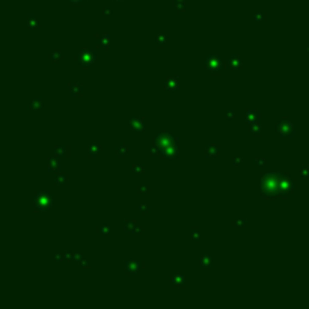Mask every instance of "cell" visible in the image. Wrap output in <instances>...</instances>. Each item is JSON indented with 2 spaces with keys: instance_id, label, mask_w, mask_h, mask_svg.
<instances>
[{
  "instance_id": "obj_1",
  "label": "cell",
  "mask_w": 309,
  "mask_h": 309,
  "mask_svg": "<svg viewBox=\"0 0 309 309\" xmlns=\"http://www.w3.org/2000/svg\"><path fill=\"white\" fill-rule=\"evenodd\" d=\"M284 174H267L262 177V192L265 196H276L279 195L280 184L284 181Z\"/></svg>"
},
{
  "instance_id": "obj_2",
  "label": "cell",
  "mask_w": 309,
  "mask_h": 309,
  "mask_svg": "<svg viewBox=\"0 0 309 309\" xmlns=\"http://www.w3.org/2000/svg\"><path fill=\"white\" fill-rule=\"evenodd\" d=\"M93 60H95V50L93 48H85L83 52L78 53V57H77V62L82 67H89L93 63Z\"/></svg>"
},
{
  "instance_id": "obj_3",
  "label": "cell",
  "mask_w": 309,
  "mask_h": 309,
  "mask_svg": "<svg viewBox=\"0 0 309 309\" xmlns=\"http://www.w3.org/2000/svg\"><path fill=\"white\" fill-rule=\"evenodd\" d=\"M53 200H52V196L47 195V193H38L35 196V207L38 210H45L48 207H52Z\"/></svg>"
},
{
  "instance_id": "obj_4",
  "label": "cell",
  "mask_w": 309,
  "mask_h": 309,
  "mask_svg": "<svg viewBox=\"0 0 309 309\" xmlns=\"http://www.w3.org/2000/svg\"><path fill=\"white\" fill-rule=\"evenodd\" d=\"M205 65H207V70L210 73H219L223 68V63H222L219 56H208L205 60Z\"/></svg>"
},
{
  "instance_id": "obj_5",
  "label": "cell",
  "mask_w": 309,
  "mask_h": 309,
  "mask_svg": "<svg viewBox=\"0 0 309 309\" xmlns=\"http://www.w3.org/2000/svg\"><path fill=\"white\" fill-rule=\"evenodd\" d=\"M277 131H279V134L282 136V137H290L294 134V130H292V124L288 122V121H279L277 122Z\"/></svg>"
},
{
  "instance_id": "obj_6",
  "label": "cell",
  "mask_w": 309,
  "mask_h": 309,
  "mask_svg": "<svg viewBox=\"0 0 309 309\" xmlns=\"http://www.w3.org/2000/svg\"><path fill=\"white\" fill-rule=\"evenodd\" d=\"M139 269H140V265H139V262L134 261V259H130V261H127V264H125V272H127L128 274H136V273L139 272Z\"/></svg>"
},
{
  "instance_id": "obj_7",
  "label": "cell",
  "mask_w": 309,
  "mask_h": 309,
  "mask_svg": "<svg viewBox=\"0 0 309 309\" xmlns=\"http://www.w3.org/2000/svg\"><path fill=\"white\" fill-rule=\"evenodd\" d=\"M226 62H228V67H229V68H232V70H238V68L241 67V57H240V56H237V55L229 56Z\"/></svg>"
},
{
  "instance_id": "obj_8",
  "label": "cell",
  "mask_w": 309,
  "mask_h": 309,
  "mask_svg": "<svg viewBox=\"0 0 309 309\" xmlns=\"http://www.w3.org/2000/svg\"><path fill=\"white\" fill-rule=\"evenodd\" d=\"M259 112L258 110H247V113H246V119H247V122L252 125V124H256L258 121H259Z\"/></svg>"
},
{
  "instance_id": "obj_9",
  "label": "cell",
  "mask_w": 309,
  "mask_h": 309,
  "mask_svg": "<svg viewBox=\"0 0 309 309\" xmlns=\"http://www.w3.org/2000/svg\"><path fill=\"white\" fill-rule=\"evenodd\" d=\"M60 167H62V164H60V158H50L48 160V166H47V169L48 170H52V172H57V170H60Z\"/></svg>"
},
{
  "instance_id": "obj_10",
  "label": "cell",
  "mask_w": 309,
  "mask_h": 309,
  "mask_svg": "<svg viewBox=\"0 0 309 309\" xmlns=\"http://www.w3.org/2000/svg\"><path fill=\"white\" fill-rule=\"evenodd\" d=\"M178 85H180V83H178V78H177V77H170V78H167V80H166L164 88H166L167 91L172 92V91H175V89L178 88Z\"/></svg>"
},
{
  "instance_id": "obj_11",
  "label": "cell",
  "mask_w": 309,
  "mask_h": 309,
  "mask_svg": "<svg viewBox=\"0 0 309 309\" xmlns=\"http://www.w3.org/2000/svg\"><path fill=\"white\" fill-rule=\"evenodd\" d=\"M130 127L134 131H142L143 130V122L139 118H133V119H130Z\"/></svg>"
},
{
  "instance_id": "obj_12",
  "label": "cell",
  "mask_w": 309,
  "mask_h": 309,
  "mask_svg": "<svg viewBox=\"0 0 309 309\" xmlns=\"http://www.w3.org/2000/svg\"><path fill=\"white\" fill-rule=\"evenodd\" d=\"M55 155L57 158H62V157H65L67 155V152H68V146L67 145H57L55 146Z\"/></svg>"
},
{
  "instance_id": "obj_13",
  "label": "cell",
  "mask_w": 309,
  "mask_h": 309,
  "mask_svg": "<svg viewBox=\"0 0 309 309\" xmlns=\"http://www.w3.org/2000/svg\"><path fill=\"white\" fill-rule=\"evenodd\" d=\"M68 91H70L71 95H82V92H83V86L78 85V83H71L70 88H68Z\"/></svg>"
},
{
  "instance_id": "obj_14",
  "label": "cell",
  "mask_w": 309,
  "mask_h": 309,
  "mask_svg": "<svg viewBox=\"0 0 309 309\" xmlns=\"http://www.w3.org/2000/svg\"><path fill=\"white\" fill-rule=\"evenodd\" d=\"M124 229H125V232H127V234H133V232H134V229H136V232H140V228H137V225H136L134 222H125Z\"/></svg>"
},
{
  "instance_id": "obj_15",
  "label": "cell",
  "mask_w": 309,
  "mask_h": 309,
  "mask_svg": "<svg viewBox=\"0 0 309 309\" xmlns=\"http://www.w3.org/2000/svg\"><path fill=\"white\" fill-rule=\"evenodd\" d=\"M170 282H172V285H175V287H184L185 285V277L184 276H174L172 279H170Z\"/></svg>"
},
{
  "instance_id": "obj_16",
  "label": "cell",
  "mask_w": 309,
  "mask_h": 309,
  "mask_svg": "<svg viewBox=\"0 0 309 309\" xmlns=\"http://www.w3.org/2000/svg\"><path fill=\"white\" fill-rule=\"evenodd\" d=\"M98 44H100V47H103V48H107L110 45V38L109 35H101V36H98Z\"/></svg>"
},
{
  "instance_id": "obj_17",
  "label": "cell",
  "mask_w": 309,
  "mask_h": 309,
  "mask_svg": "<svg viewBox=\"0 0 309 309\" xmlns=\"http://www.w3.org/2000/svg\"><path fill=\"white\" fill-rule=\"evenodd\" d=\"M217 154H219V146L208 145V148H207V152H205V155H207V157H214V155H217Z\"/></svg>"
},
{
  "instance_id": "obj_18",
  "label": "cell",
  "mask_w": 309,
  "mask_h": 309,
  "mask_svg": "<svg viewBox=\"0 0 309 309\" xmlns=\"http://www.w3.org/2000/svg\"><path fill=\"white\" fill-rule=\"evenodd\" d=\"M200 265L202 267H210L211 265V256L210 255H202L200 256Z\"/></svg>"
},
{
  "instance_id": "obj_19",
  "label": "cell",
  "mask_w": 309,
  "mask_h": 309,
  "mask_svg": "<svg viewBox=\"0 0 309 309\" xmlns=\"http://www.w3.org/2000/svg\"><path fill=\"white\" fill-rule=\"evenodd\" d=\"M29 107H30L32 110L41 109V107H42V100H41V98H35V100H32V103H30Z\"/></svg>"
},
{
  "instance_id": "obj_20",
  "label": "cell",
  "mask_w": 309,
  "mask_h": 309,
  "mask_svg": "<svg viewBox=\"0 0 309 309\" xmlns=\"http://www.w3.org/2000/svg\"><path fill=\"white\" fill-rule=\"evenodd\" d=\"M128 149H130V148H128L127 145H124V143L118 145V149H116V151H118V154H116V155H118V157H124V155H125V152H127Z\"/></svg>"
},
{
  "instance_id": "obj_21",
  "label": "cell",
  "mask_w": 309,
  "mask_h": 309,
  "mask_svg": "<svg viewBox=\"0 0 309 309\" xmlns=\"http://www.w3.org/2000/svg\"><path fill=\"white\" fill-rule=\"evenodd\" d=\"M56 184L57 185H65L67 182H68V178H67V175H63V174H60V175H57L56 177Z\"/></svg>"
},
{
  "instance_id": "obj_22",
  "label": "cell",
  "mask_w": 309,
  "mask_h": 309,
  "mask_svg": "<svg viewBox=\"0 0 309 309\" xmlns=\"http://www.w3.org/2000/svg\"><path fill=\"white\" fill-rule=\"evenodd\" d=\"M88 151H89V155H91V157H95V155L98 154V151H100V145L92 143V145L89 146V149H88Z\"/></svg>"
},
{
  "instance_id": "obj_23",
  "label": "cell",
  "mask_w": 309,
  "mask_h": 309,
  "mask_svg": "<svg viewBox=\"0 0 309 309\" xmlns=\"http://www.w3.org/2000/svg\"><path fill=\"white\" fill-rule=\"evenodd\" d=\"M50 59H52V60H55V62H57V60H60V59H62V53H60V52H53V53L50 55Z\"/></svg>"
},
{
  "instance_id": "obj_24",
  "label": "cell",
  "mask_w": 309,
  "mask_h": 309,
  "mask_svg": "<svg viewBox=\"0 0 309 309\" xmlns=\"http://www.w3.org/2000/svg\"><path fill=\"white\" fill-rule=\"evenodd\" d=\"M151 210H152V208H151L149 205H146V204H140V205H139V211H140V213H149Z\"/></svg>"
},
{
  "instance_id": "obj_25",
  "label": "cell",
  "mask_w": 309,
  "mask_h": 309,
  "mask_svg": "<svg viewBox=\"0 0 309 309\" xmlns=\"http://www.w3.org/2000/svg\"><path fill=\"white\" fill-rule=\"evenodd\" d=\"M250 127H252V128H250V131H252L254 134H256V136H259V134H261V128H259V125H258V124H252Z\"/></svg>"
},
{
  "instance_id": "obj_26",
  "label": "cell",
  "mask_w": 309,
  "mask_h": 309,
  "mask_svg": "<svg viewBox=\"0 0 309 309\" xmlns=\"http://www.w3.org/2000/svg\"><path fill=\"white\" fill-rule=\"evenodd\" d=\"M155 42L160 45V47H163L164 44H166V36H163V35H160V36H157L155 38Z\"/></svg>"
},
{
  "instance_id": "obj_27",
  "label": "cell",
  "mask_w": 309,
  "mask_h": 309,
  "mask_svg": "<svg viewBox=\"0 0 309 309\" xmlns=\"http://www.w3.org/2000/svg\"><path fill=\"white\" fill-rule=\"evenodd\" d=\"M109 232H110L109 225H101L100 226V234H109Z\"/></svg>"
},
{
  "instance_id": "obj_28",
  "label": "cell",
  "mask_w": 309,
  "mask_h": 309,
  "mask_svg": "<svg viewBox=\"0 0 309 309\" xmlns=\"http://www.w3.org/2000/svg\"><path fill=\"white\" fill-rule=\"evenodd\" d=\"M199 237H200V232L198 231V228H193V229H192V238L199 240Z\"/></svg>"
},
{
  "instance_id": "obj_29",
  "label": "cell",
  "mask_w": 309,
  "mask_h": 309,
  "mask_svg": "<svg viewBox=\"0 0 309 309\" xmlns=\"http://www.w3.org/2000/svg\"><path fill=\"white\" fill-rule=\"evenodd\" d=\"M27 26H29V29H35V27H38V21H35L33 18H30L27 21Z\"/></svg>"
},
{
  "instance_id": "obj_30",
  "label": "cell",
  "mask_w": 309,
  "mask_h": 309,
  "mask_svg": "<svg viewBox=\"0 0 309 309\" xmlns=\"http://www.w3.org/2000/svg\"><path fill=\"white\" fill-rule=\"evenodd\" d=\"M234 223H235V226L240 228V226H244V225H246V220H235Z\"/></svg>"
},
{
  "instance_id": "obj_31",
  "label": "cell",
  "mask_w": 309,
  "mask_h": 309,
  "mask_svg": "<svg viewBox=\"0 0 309 309\" xmlns=\"http://www.w3.org/2000/svg\"><path fill=\"white\" fill-rule=\"evenodd\" d=\"M131 170H134V172H142V170H143V166H133Z\"/></svg>"
},
{
  "instance_id": "obj_32",
  "label": "cell",
  "mask_w": 309,
  "mask_h": 309,
  "mask_svg": "<svg viewBox=\"0 0 309 309\" xmlns=\"http://www.w3.org/2000/svg\"><path fill=\"white\" fill-rule=\"evenodd\" d=\"M226 118H228V119H232V118H234V110H228V112H226Z\"/></svg>"
},
{
  "instance_id": "obj_33",
  "label": "cell",
  "mask_w": 309,
  "mask_h": 309,
  "mask_svg": "<svg viewBox=\"0 0 309 309\" xmlns=\"http://www.w3.org/2000/svg\"><path fill=\"white\" fill-rule=\"evenodd\" d=\"M255 163L258 164V166H261L262 163H265V158H255Z\"/></svg>"
},
{
  "instance_id": "obj_34",
  "label": "cell",
  "mask_w": 309,
  "mask_h": 309,
  "mask_svg": "<svg viewBox=\"0 0 309 309\" xmlns=\"http://www.w3.org/2000/svg\"><path fill=\"white\" fill-rule=\"evenodd\" d=\"M139 192H142V193H143V192H148V187H143V185H140V187H139Z\"/></svg>"
},
{
  "instance_id": "obj_35",
  "label": "cell",
  "mask_w": 309,
  "mask_h": 309,
  "mask_svg": "<svg viewBox=\"0 0 309 309\" xmlns=\"http://www.w3.org/2000/svg\"><path fill=\"white\" fill-rule=\"evenodd\" d=\"M232 163H234V166H238V163H240V158H234V160H232Z\"/></svg>"
}]
</instances>
